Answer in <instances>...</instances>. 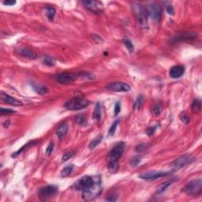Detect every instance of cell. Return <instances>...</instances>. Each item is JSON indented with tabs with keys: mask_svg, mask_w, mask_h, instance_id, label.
<instances>
[{
	"mask_svg": "<svg viewBox=\"0 0 202 202\" xmlns=\"http://www.w3.org/2000/svg\"><path fill=\"white\" fill-rule=\"evenodd\" d=\"M125 149V143L117 144L111 150L108 156V168L111 173L116 172L119 169V160L123 155Z\"/></svg>",
	"mask_w": 202,
	"mask_h": 202,
	"instance_id": "2",
	"label": "cell"
},
{
	"mask_svg": "<svg viewBox=\"0 0 202 202\" xmlns=\"http://www.w3.org/2000/svg\"><path fill=\"white\" fill-rule=\"evenodd\" d=\"M93 119H96L97 121H99L101 118V106L100 103H97L96 105V108L93 111V115H92Z\"/></svg>",
	"mask_w": 202,
	"mask_h": 202,
	"instance_id": "22",
	"label": "cell"
},
{
	"mask_svg": "<svg viewBox=\"0 0 202 202\" xmlns=\"http://www.w3.org/2000/svg\"><path fill=\"white\" fill-rule=\"evenodd\" d=\"M1 100L4 103H8L11 106H22L23 104L22 101H20L19 100L16 99L13 97H10V95L7 94V93H3V92H2V94H1Z\"/></svg>",
	"mask_w": 202,
	"mask_h": 202,
	"instance_id": "14",
	"label": "cell"
},
{
	"mask_svg": "<svg viewBox=\"0 0 202 202\" xmlns=\"http://www.w3.org/2000/svg\"><path fill=\"white\" fill-rule=\"evenodd\" d=\"M146 11L148 16H149L154 22H160L162 14V9L160 5L156 2H152L146 7Z\"/></svg>",
	"mask_w": 202,
	"mask_h": 202,
	"instance_id": "6",
	"label": "cell"
},
{
	"mask_svg": "<svg viewBox=\"0 0 202 202\" xmlns=\"http://www.w3.org/2000/svg\"><path fill=\"white\" fill-rule=\"evenodd\" d=\"M162 111V106L160 103H156L155 105L152 107V112H153L154 115H156V116H158L160 115Z\"/></svg>",
	"mask_w": 202,
	"mask_h": 202,
	"instance_id": "29",
	"label": "cell"
},
{
	"mask_svg": "<svg viewBox=\"0 0 202 202\" xmlns=\"http://www.w3.org/2000/svg\"><path fill=\"white\" fill-rule=\"evenodd\" d=\"M54 147H55V145H54V143L51 142L49 144V145L48 146L46 149V155L47 156H50L51 154L52 153L53 150H54Z\"/></svg>",
	"mask_w": 202,
	"mask_h": 202,
	"instance_id": "36",
	"label": "cell"
},
{
	"mask_svg": "<svg viewBox=\"0 0 202 202\" xmlns=\"http://www.w3.org/2000/svg\"><path fill=\"white\" fill-rule=\"evenodd\" d=\"M123 43H124L125 46L126 47V48L129 50V51H130V53L134 52V44H133V43H132V42L130 41L129 39H127V38H125V39L123 40Z\"/></svg>",
	"mask_w": 202,
	"mask_h": 202,
	"instance_id": "28",
	"label": "cell"
},
{
	"mask_svg": "<svg viewBox=\"0 0 202 202\" xmlns=\"http://www.w3.org/2000/svg\"><path fill=\"white\" fill-rule=\"evenodd\" d=\"M75 123H77L78 125L83 126L86 123V118L83 114H77V116H75Z\"/></svg>",
	"mask_w": 202,
	"mask_h": 202,
	"instance_id": "27",
	"label": "cell"
},
{
	"mask_svg": "<svg viewBox=\"0 0 202 202\" xmlns=\"http://www.w3.org/2000/svg\"><path fill=\"white\" fill-rule=\"evenodd\" d=\"M43 62L48 66H53L55 65V60L53 59L52 58L49 57V56H44L43 57Z\"/></svg>",
	"mask_w": 202,
	"mask_h": 202,
	"instance_id": "30",
	"label": "cell"
},
{
	"mask_svg": "<svg viewBox=\"0 0 202 202\" xmlns=\"http://www.w3.org/2000/svg\"><path fill=\"white\" fill-rule=\"evenodd\" d=\"M58 193V187L55 186H47L39 190L38 196L40 200L41 201H48L51 198H52L56 195Z\"/></svg>",
	"mask_w": 202,
	"mask_h": 202,
	"instance_id": "7",
	"label": "cell"
},
{
	"mask_svg": "<svg viewBox=\"0 0 202 202\" xmlns=\"http://www.w3.org/2000/svg\"><path fill=\"white\" fill-rule=\"evenodd\" d=\"M169 174H170L169 172H156V171H153V172H148V173L142 174V175H141L139 176V178H142L144 180L152 181L156 180L157 178H162V177L168 175Z\"/></svg>",
	"mask_w": 202,
	"mask_h": 202,
	"instance_id": "12",
	"label": "cell"
},
{
	"mask_svg": "<svg viewBox=\"0 0 202 202\" xmlns=\"http://www.w3.org/2000/svg\"><path fill=\"white\" fill-rule=\"evenodd\" d=\"M198 36V33L195 32H185V33H178L173 38L175 42L186 41V40H193Z\"/></svg>",
	"mask_w": 202,
	"mask_h": 202,
	"instance_id": "13",
	"label": "cell"
},
{
	"mask_svg": "<svg viewBox=\"0 0 202 202\" xmlns=\"http://www.w3.org/2000/svg\"><path fill=\"white\" fill-rule=\"evenodd\" d=\"M132 9L140 27L141 29H148L149 24H148V13L146 8H145L141 3L134 2L132 4Z\"/></svg>",
	"mask_w": 202,
	"mask_h": 202,
	"instance_id": "3",
	"label": "cell"
},
{
	"mask_svg": "<svg viewBox=\"0 0 202 202\" xmlns=\"http://www.w3.org/2000/svg\"><path fill=\"white\" fill-rule=\"evenodd\" d=\"M18 53L19 55L24 56V57L29 58L31 59H36L37 58V55L36 53L34 52L33 51H32L31 49L27 48H22L18 49Z\"/></svg>",
	"mask_w": 202,
	"mask_h": 202,
	"instance_id": "16",
	"label": "cell"
},
{
	"mask_svg": "<svg viewBox=\"0 0 202 202\" xmlns=\"http://www.w3.org/2000/svg\"><path fill=\"white\" fill-rule=\"evenodd\" d=\"M82 3H83L86 9H88V10L92 12V13H100L103 11V9H102L103 4L100 2H99V1L85 0V1H83Z\"/></svg>",
	"mask_w": 202,
	"mask_h": 202,
	"instance_id": "11",
	"label": "cell"
},
{
	"mask_svg": "<svg viewBox=\"0 0 202 202\" xmlns=\"http://www.w3.org/2000/svg\"><path fill=\"white\" fill-rule=\"evenodd\" d=\"M106 201H117V198L116 197H114V196H110L109 198H108L106 199Z\"/></svg>",
	"mask_w": 202,
	"mask_h": 202,
	"instance_id": "43",
	"label": "cell"
},
{
	"mask_svg": "<svg viewBox=\"0 0 202 202\" xmlns=\"http://www.w3.org/2000/svg\"><path fill=\"white\" fill-rule=\"evenodd\" d=\"M89 103V100L85 99L84 97H76L67 101L65 104V108L70 111H78L88 107Z\"/></svg>",
	"mask_w": 202,
	"mask_h": 202,
	"instance_id": "4",
	"label": "cell"
},
{
	"mask_svg": "<svg viewBox=\"0 0 202 202\" xmlns=\"http://www.w3.org/2000/svg\"><path fill=\"white\" fill-rule=\"evenodd\" d=\"M120 111H121V103H120V102H116L115 105H114V114H115V115L119 114Z\"/></svg>",
	"mask_w": 202,
	"mask_h": 202,
	"instance_id": "38",
	"label": "cell"
},
{
	"mask_svg": "<svg viewBox=\"0 0 202 202\" xmlns=\"http://www.w3.org/2000/svg\"><path fill=\"white\" fill-rule=\"evenodd\" d=\"M148 148H149V145H148L141 144V145H138L137 146L136 150L137 152H144L145 150L147 149Z\"/></svg>",
	"mask_w": 202,
	"mask_h": 202,
	"instance_id": "37",
	"label": "cell"
},
{
	"mask_svg": "<svg viewBox=\"0 0 202 202\" xmlns=\"http://www.w3.org/2000/svg\"><path fill=\"white\" fill-rule=\"evenodd\" d=\"M180 119L182 120V123H186V124H187V123H189V116H188V115H187V114H186L185 112H182V114H180Z\"/></svg>",
	"mask_w": 202,
	"mask_h": 202,
	"instance_id": "35",
	"label": "cell"
},
{
	"mask_svg": "<svg viewBox=\"0 0 202 202\" xmlns=\"http://www.w3.org/2000/svg\"><path fill=\"white\" fill-rule=\"evenodd\" d=\"M14 113H16L15 111L11 110V109H5V108L0 109V114L2 115H8V114H12Z\"/></svg>",
	"mask_w": 202,
	"mask_h": 202,
	"instance_id": "34",
	"label": "cell"
},
{
	"mask_svg": "<svg viewBox=\"0 0 202 202\" xmlns=\"http://www.w3.org/2000/svg\"><path fill=\"white\" fill-rule=\"evenodd\" d=\"M118 124H119V120H116V121L114 122V123L111 125L110 130H109V132H108V134H109L110 136L114 135V134L115 133V130H116V128H117Z\"/></svg>",
	"mask_w": 202,
	"mask_h": 202,
	"instance_id": "33",
	"label": "cell"
},
{
	"mask_svg": "<svg viewBox=\"0 0 202 202\" xmlns=\"http://www.w3.org/2000/svg\"><path fill=\"white\" fill-rule=\"evenodd\" d=\"M92 40H94L96 43H97V44L102 43V42L103 41V39H102L100 36H99L98 35H92Z\"/></svg>",
	"mask_w": 202,
	"mask_h": 202,
	"instance_id": "39",
	"label": "cell"
},
{
	"mask_svg": "<svg viewBox=\"0 0 202 202\" xmlns=\"http://www.w3.org/2000/svg\"><path fill=\"white\" fill-rule=\"evenodd\" d=\"M37 144V142L35 141H29V142H28L27 144H25V145H24L23 146H22V148H21L20 149L18 150V151H17L16 152H14L13 154H12V156L13 157H16L17 156H18V155H20L21 153H22V152L24 151V150H26L28 149L29 148L32 147V146H33V145H36Z\"/></svg>",
	"mask_w": 202,
	"mask_h": 202,
	"instance_id": "19",
	"label": "cell"
},
{
	"mask_svg": "<svg viewBox=\"0 0 202 202\" xmlns=\"http://www.w3.org/2000/svg\"><path fill=\"white\" fill-rule=\"evenodd\" d=\"M141 157H139V156H135V157H134V158H132L131 160H130V165H131L132 167H136V166H137V165L140 163V162H141Z\"/></svg>",
	"mask_w": 202,
	"mask_h": 202,
	"instance_id": "32",
	"label": "cell"
},
{
	"mask_svg": "<svg viewBox=\"0 0 202 202\" xmlns=\"http://www.w3.org/2000/svg\"><path fill=\"white\" fill-rule=\"evenodd\" d=\"M156 130V126H152V127H149L147 130V134L149 136H152V135H153V134L155 133Z\"/></svg>",
	"mask_w": 202,
	"mask_h": 202,
	"instance_id": "40",
	"label": "cell"
},
{
	"mask_svg": "<svg viewBox=\"0 0 202 202\" xmlns=\"http://www.w3.org/2000/svg\"><path fill=\"white\" fill-rule=\"evenodd\" d=\"M185 67L182 66H175L171 68L169 72L170 77L172 78H179L184 74Z\"/></svg>",
	"mask_w": 202,
	"mask_h": 202,
	"instance_id": "15",
	"label": "cell"
},
{
	"mask_svg": "<svg viewBox=\"0 0 202 202\" xmlns=\"http://www.w3.org/2000/svg\"><path fill=\"white\" fill-rule=\"evenodd\" d=\"M192 161H193V157L190 155L186 154V155L181 156L180 157H178L176 160H175L171 163L170 167H171L172 170L176 171V170H179L182 168V167H186L187 164L190 163Z\"/></svg>",
	"mask_w": 202,
	"mask_h": 202,
	"instance_id": "8",
	"label": "cell"
},
{
	"mask_svg": "<svg viewBox=\"0 0 202 202\" xmlns=\"http://www.w3.org/2000/svg\"><path fill=\"white\" fill-rule=\"evenodd\" d=\"M191 109L193 113H196V114H198L201 111V102L200 100L196 99L193 101Z\"/></svg>",
	"mask_w": 202,
	"mask_h": 202,
	"instance_id": "20",
	"label": "cell"
},
{
	"mask_svg": "<svg viewBox=\"0 0 202 202\" xmlns=\"http://www.w3.org/2000/svg\"><path fill=\"white\" fill-rule=\"evenodd\" d=\"M67 131H68V125L66 123H63L59 126L57 131H56V134H57L58 137L61 140L66 136Z\"/></svg>",
	"mask_w": 202,
	"mask_h": 202,
	"instance_id": "18",
	"label": "cell"
},
{
	"mask_svg": "<svg viewBox=\"0 0 202 202\" xmlns=\"http://www.w3.org/2000/svg\"><path fill=\"white\" fill-rule=\"evenodd\" d=\"M107 88L111 91H114V92H126L130 91L131 87L125 82L115 81V82H111V83L108 84L107 85Z\"/></svg>",
	"mask_w": 202,
	"mask_h": 202,
	"instance_id": "9",
	"label": "cell"
},
{
	"mask_svg": "<svg viewBox=\"0 0 202 202\" xmlns=\"http://www.w3.org/2000/svg\"><path fill=\"white\" fill-rule=\"evenodd\" d=\"M172 184V181H167V182H163V183H161V184L158 187H157V189H156V193L160 194V193H163V192L167 189V188H168V187H169Z\"/></svg>",
	"mask_w": 202,
	"mask_h": 202,
	"instance_id": "21",
	"label": "cell"
},
{
	"mask_svg": "<svg viewBox=\"0 0 202 202\" xmlns=\"http://www.w3.org/2000/svg\"><path fill=\"white\" fill-rule=\"evenodd\" d=\"M10 126V121H6L4 123H3V126H4V128H8Z\"/></svg>",
	"mask_w": 202,
	"mask_h": 202,
	"instance_id": "44",
	"label": "cell"
},
{
	"mask_svg": "<svg viewBox=\"0 0 202 202\" xmlns=\"http://www.w3.org/2000/svg\"><path fill=\"white\" fill-rule=\"evenodd\" d=\"M102 139H103V136H102V135L97 136V137L95 139H93L92 141V142L90 143V145H89V149L92 150L94 149L95 148H97V145H99L100 143L102 141Z\"/></svg>",
	"mask_w": 202,
	"mask_h": 202,
	"instance_id": "24",
	"label": "cell"
},
{
	"mask_svg": "<svg viewBox=\"0 0 202 202\" xmlns=\"http://www.w3.org/2000/svg\"><path fill=\"white\" fill-rule=\"evenodd\" d=\"M183 191L187 195L198 196L202 193V179L196 178L187 183L183 188Z\"/></svg>",
	"mask_w": 202,
	"mask_h": 202,
	"instance_id": "5",
	"label": "cell"
},
{
	"mask_svg": "<svg viewBox=\"0 0 202 202\" xmlns=\"http://www.w3.org/2000/svg\"><path fill=\"white\" fill-rule=\"evenodd\" d=\"M74 155V152L72 151L66 152H65V153L63 154L62 158V162H66V161H67L68 160H70Z\"/></svg>",
	"mask_w": 202,
	"mask_h": 202,
	"instance_id": "31",
	"label": "cell"
},
{
	"mask_svg": "<svg viewBox=\"0 0 202 202\" xmlns=\"http://www.w3.org/2000/svg\"><path fill=\"white\" fill-rule=\"evenodd\" d=\"M16 3L15 1H4L3 2V4L6 5V6H13Z\"/></svg>",
	"mask_w": 202,
	"mask_h": 202,
	"instance_id": "42",
	"label": "cell"
},
{
	"mask_svg": "<svg viewBox=\"0 0 202 202\" xmlns=\"http://www.w3.org/2000/svg\"><path fill=\"white\" fill-rule=\"evenodd\" d=\"M45 13H46V15L48 17L50 21H53L54 19V17L55 15V10L53 8V7H46V9H45Z\"/></svg>",
	"mask_w": 202,
	"mask_h": 202,
	"instance_id": "25",
	"label": "cell"
},
{
	"mask_svg": "<svg viewBox=\"0 0 202 202\" xmlns=\"http://www.w3.org/2000/svg\"><path fill=\"white\" fill-rule=\"evenodd\" d=\"M143 103H144V98H143L142 95H139L138 97H137L136 100L134 102V107L135 109H139L141 108Z\"/></svg>",
	"mask_w": 202,
	"mask_h": 202,
	"instance_id": "26",
	"label": "cell"
},
{
	"mask_svg": "<svg viewBox=\"0 0 202 202\" xmlns=\"http://www.w3.org/2000/svg\"><path fill=\"white\" fill-rule=\"evenodd\" d=\"M73 169H74V165L71 164V165H68V166H66V167H65L62 170L61 176L62 177H63V178L67 177V176H69L70 175H71Z\"/></svg>",
	"mask_w": 202,
	"mask_h": 202,
	"instance_id": "23",
	"label": "cell"
},
{
	"mask_svg": "<svg viewBox=\"0 0 202 202\" xmlns=\"http://www.w3.org/2000/svg\"><path fill=\"white\" fill-rule=\"evenodd\" d=\"M31 85L33 87V90L35 91L36 93H38V94L45 95L49 92V89L48 88V87L43 85H40V84L32 82V83H31Z\"/></svg>",
	"mask_w": 202,
	"mask_h": 202,
	"instance_id": "17",
	"label": "cell"
},
{
	"mask_svg": "<svg viewBox=\"0 0 202 202\" xmlns=\"http://www.w3.org/2000/svg\"><path fill=\"white\" fill-rule=\"evenodd\" d=\"M73 189L77 191H82L83 198L86 201H91L97 198L101 193V179L96 176H83L73 185Z\"/></svg>",
	"mask_w": 202,
	"mask_h": 202,
	"instance_id": "1",
	"label": "cell"
},
{
	"mask_svg": "<svg viewBox=\"0 0 202 202\" xmlns=\"http://www.w3.org/2000/svg\"><path fill=\"white\" fill-rule=\"evenodd\" d=\"M77 75L73 73H61L58 74L55 77L56 81L60 84L62 85H67V84L72 83L75 80L77 79Z\"/></svg>",
	"mask_w": 202,
	"mask_h": 202,
	"instance_id": "10",
	"label": "cell"
},
{
	"mask_svg": "<svg viewBox=\"0 0 202 202\" xmlns=\"http://www.w3.org/2000/svg\"><path fill=\"white\" fill-rule=\"evenodd\" d=\"M167 13H169L170 15H173V14H174L173 7H172V6H171V5L167 6Z\"/></svg>",
	"mask_w": 202,
	"mask_h": 202,
	"instance_id": "41",
	"label": "cell"
}]
</instances>
